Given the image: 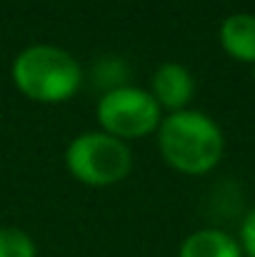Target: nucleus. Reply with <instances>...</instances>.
<instances>
[{"instance_id":"nucleus-7","label":"nucleus","mask_w":255,"mask_h":257,"mask_svg":"<svg viewBox=\"0 0 255 257\" xmlns=\"http://www.w3.org/2000/svg\"><path fill=\"white\" fill-rule=\"evenodd\" d=\"M180 257H240V245L223 230H198L180 245Z\"/></svg>"},{"instance_id":"nucleus-6","label":"nucleus","mask_w":255,"mask_h":257,"mask_svg":"<svg viewBox=\"0 0 255 257\" xmlns=\"http://www.w3.org/2000/svg\"><path fill=\"white\" fill-rule=\"evenodd\" d=\"M220 45L223 50L243 63H255V15L235 13L220 25Z\"/></svg>"},{"instance_id":"nucleus-2","label":"nucleus","mask_w":255,"mask_h":257,"mask_svg":"<svg viewBox=\"0 0 255 257\" xmlns=\"http://www.w3.org/2000/svg\"><path fill=\"white\" fill-rule=\"evenodd\" d=\"M78 60L55 45H30L13 63L15 87L38 102H63L80 87Z\"/></svg>"},{"instance_id":"nucleus-1","label":"nucleus","mask_w":255,"mask_h":257,"mask_svg":"<svg viewBox=\"0 0 255 257\" xmlns=\"http://www.w3.org/2000/svg\"><path fill=\"white\" fill-rule=\"evenodd\" d=\"M158 148L173 170L203 175L220 163L225 140L213 117L195 110H180L160 122Z\"/></svg>"},{"instance_id":"nucleus-3","label":"nucleus","mask_w":255,"mask_h":257,"mask_svg":"<svg viewBox=\"0 0 255 257\" xmlns=\"http://www.w3.org/2000/svg\"><path fill=\"white\" fill-rule=\"evenodd\" d=\"M65 163L73 177L83 185L108 187L120 182L130 172L133 155L123 140L108 133H85L68 145Z\"/></svg>"},{"instance_id":"nucleus-8","label":"nucleus","mask_w":255,"mask_h":257,"mask_svg":"<svg viewBox=\"0 0 255 257\" xmlns=\"http://www.w3.org/2000/svg\"><path fill=\"white\" fill-rule=\"evenodd\" d=\"M0 257H35V245L23 230L0 227Z\"/></svg>"},{"instance_id":"nucleus-9","label":"nucleus","mask_w":255,"mask_h":257,"mask_svg":"<svg viewBox=\"0 0 255 257\" xmlns=\"http://www.w3.org/2000/svg\"><path fill=\"white\" fill-rule=\"evenodd\" d=\"M240 245H243L245 255L255 257V207L248 212V217L243 220V227H240Z\"/></svg>"},{"instance_id":"nucleus-5","label":"nucleus","mask_w":255,"mask_h":257,"mask_svg":"<svg viewBox=\"0 0 255 257\" xmlns=\"http://www.w3.org/2000/svg\"><path fill=\"white\" fill-rule=\"evenodd\" d=\"M193 92H195L193 75L183 65H178V63H163L153 73V90H150V95L155 97L160 110L163 107L170 110V112L185 110V105L190 102Z\"/></svg>"},{"instance_id":"nucleus-4","label":"nucleus","mask_w":255,"mask_h":257,"mask_svg":"<svg viewBox=\"0 0 255 257\" xmlns=\"http://www.w3.org/2000/svg\"><path fill=\"white\" fill-rule=\"evenodd\" d=\"M98 122L118 140L143 138L160 127V105L148 90L113 87L98 102Z\"/></svg>"}]
</instances>
